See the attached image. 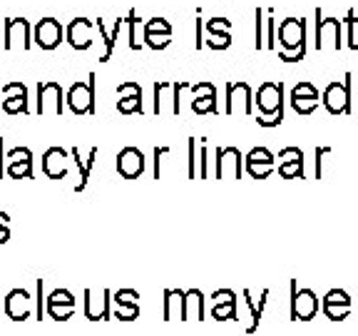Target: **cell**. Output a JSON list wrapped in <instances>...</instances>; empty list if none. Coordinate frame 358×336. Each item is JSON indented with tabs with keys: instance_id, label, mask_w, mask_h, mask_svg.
<instances>
[{
	"instance_id": "obj_1",
	"label": "cell",
	"mask_w": 358,
	"mask_h": 336,
	"mask_svg": "<svg viewBox=\"0 0 358 336\" xmlns=\"http://www.w3.org/2000/svg\"><path fill=\"white\" fill-rule=\"evenodd\" d=\"M281 52L284 62H296L306 55V20L303 18H286L279 25Z\"/></svg>"
},
{
	"instance_id": "obj_2",
	"label": "cell",
	"mask_w": 358,
	"mask_h": 336,
	"mask_svg": "<svg viewBox=\"0 0 358 336\" xmlns=\"http://www.w3.org/2000/svg\"><path fill=\"white\" fill-rule=\"evenodd\" d=\"M95 80L97 75L90 73L85 83H75L67 90L65 102L75 115H92L95 112Z\"/></svg>"
},
{
	"instance_id": "obj_3",
	"label": "cell",
	"mask_w": 358,
	"mask_h": 336,
	"mask_svg": "<svg viewBox=\"0 0 358 336\" xmlns=\"http://www.w3.org/2000/svg\"><path fill=\"white\" fill-rule=\"evenodd\" d=\"M259 105V115L262 118H279L284 120V85L281 83H264L257 92V100Z\"/></svg>"
},
{
	"instance_id": "obj_4",
	"label": "cell",
	"mask_w": 358,
	"mask_h": 336,
	"mask_svg": "<svg viewBox=\"0 0 358 336\" xmlns=\"http://www.w3.org/2000/svg\"><path fill=\"white\" fill-rule=\"evenodd\" d=\"M343 30L338 18H321L316 10V50H341Z\"/></svg>"
},
{
	"instance_id": "obj_5",
	"label": "cell",
	"mask_w": 358,
	"mask_h": 336,
	"mask_svg": "<svg viewBox=\"0 0 358 336\" xmlns=\"http://www.w3.org/2000/svg\"><path fill=\"white\" fill-rule=\"evenodd\" d=\"M324 107L331 115H346L351 112V73H346L343 83H331L321 95Z\"/></svg>"
},
{
	"instance_id": "obj_6",
	"label": "cell",
	"mask_w": 358,
	"mask_h": 336,
	"mask_svg": "<svg viewBox=\"0 0 358 336\" xmlns=\"http://www.w3.org/2000/svg\"><path fill=\"white\" fill-rule=\"evenodd\" d=\"M189 88V83H157L155 85V115H179L182 105H179V92Z\"/></svg>"
},
{
	"instance_id": "obj_7",
	"label": "cell",
	"mask_w": 358,
	"mask_h": 336,
	"mask_svg": "<svg viewBox=\"0 0 358 336\" xmlns=\"http://www.w3.org/2000/svg\"><path fill=\"white\" fill-rule=\"evenodd\" d=\"M319 312V297L311 289H296V281H291V319L311 321Z\"/></svg>"
},
{
	"instance_id": "obj_8",
	"label": "cell",
	"mask_w": 358,
	"mask_h": 336,
	"mask_svg": "<svg viewBox=\"0 0 358 336\" xmlns=\"http://www.w3.org/2000/svg\"><path fill=\"white\" fill-rule=\"evenodd\" d=\"M65 110V92L60 83L48 80L38 85V115H62Z\"/></svg>"
},
{
	"instance_id": "obj_9",
	"label": "cell",
	"mask_w": 358,
	"mask_h": 336,
	"mask_svg": "<svg viewBox=\"0 0 358 336\" xmlns=\"http://www.w3.org/2000/svg\"><path fill=\"white\" fill-rule=\"evenodd\" d=\"M6 50H15V48H22V50H30L33 48V28L25 18H6Z\"/></svg>"
},
{
	"instance_id": "obj_10",
	"label": "cell",
	"mask_w": 358,
	"mask_h": 336,
	"mask_svg": "<svg viewBox=\"0 0 358 336\" xmlns=\"http://www.w3.org/2000/svg\"><path fill=\"white\" fill-rule=\"evenodd\" d=\"M65 38V30H62L60 20L55 18H43V20L35 22L33 28V43L38 45L40 50H55L57 45Z\"/></svg>"
},
{
	"instance_id": "obj_11",
	"label": "cell",
	"mask_w": 358,
	"mask_h": 336,
	"mask_svg": "<svg viewBox=\"0 0 358 336\" xmlns=\"http://www.w3.org/2000/svg\"><path fill=\"white\" fill-rule=\"evenodd\" d=\"M252 115L254 100H252V88L246 83H227V115Z\"/></svg>"
},
{
	"instance_id": "obj_12",
	"label": "cell",
	"mask_w": 358,
	"mask_h": 336,
	"mask_svg": "<svg viewBox=\"0 0 358 336\" xmlns=\"http://www.w3.org/2000/svg\"><path fill=\"white\" fill-rule=\"evenodd\" d=\"M95 22L87 18H75L67 25V43L73 50H90L92 48V33H95Z\"/></svg>"
},
{
	"instance_id": "obj_13",
	"label": "cell",
	"mask_w": 358,
	"mask_h": 336,
	"mask_svg": "<svg viewBox=\"0 0 358 336\" xmlns=\"http://www.w3.org/2000/svg\"><path fill=\"white\" fill-rule=\"evenodd\" d=\"M3 110L8 115H30L28 107V88L22 83H8L3 85Z\"/></svg>"
},
{
	"instance_id": "obj_14",
	"label": "cell",
	"mask_w": 358,
	"mask_h": 336,
	"mask_svg": "<svg viewBox=\"0 0 358 336\" xmlns=\"http://www.w3.org/2000/svg\"><path fill=\"white\" fill-rule=\"evenodd\" d=\"M241 162L244 157L236 147L217 150V177L219 179H241Z\"/></svg>"
},
{
	"instance_id": "obj_15",
	"label": "cell",
	"mask_w": 358,
	"mask_h": 336,
	"mask_svg": "<svg viewBox=\"0 0 358 336\" xmlns=\"http://www.w3.org/2000/svg\"><path fill=\"white\" fill-rule=\"evenodd\" d=\"M244 162H246V172L252 174L254 179H266L276 167L274 155H271L266 147H254V150L244 157Z\"/></svg>"
},
{
	"instance_id": "obj_16",
	"label": "cell",
	"mask_w": 358,
	"mask_h": 336,
	"mask_svg": "<svg viewBox=\"0 0 358 336\" xmlns=\"http://www.w3.org/2000/svg\"><path fill=\"white\" fill-rule=\"evenodd\" d=\"M3 309L13 321H25L33 312V299L25 289H13L3 299Z\"/></svg>"
},
{
	"instance_id": "obj_17",
	"label": "cell",
	"mask_w": 358,
	"mask_h": 336,
	"mask_svg": "<svg viewBox=\"0 0 358 336\" xmlns=\"http://www.w3.org/2000/svg\"><path fill=\"white\" fill-rule=\"evenodd\" d=\"M319 90L313 88L308 80L299 83L296 88L291 90V107L299 112V115H311L316 107H319Z\"/></svg>"
},
{
	"instance_id": "obj_18",
	"label": "cell",
	"mask_w": 358,
	"mask_h": 336,
	"mask_svg": "<svg viewBox=\"0 0 358 336\" xmlns=\"http://www.w3.org/2000/svg\"><path fill=\"white\" fill-rule=\"evenodd\" d=\"M145 164H147L145 155H142V150H137V147H124L117 155V172L122 174L124 179H137L145 172Z\"/></svg>"
},
{
	"instance_id": "obj_19",
	"label": "cell",
	"mask_w": 358,
	"mask_h": 336,
	"mask_svg": "<svg viewBox=\"0 0 358 336\" xmlns=\"http://www.w3.org/2000/svg\"><path fill=\"white\" fill-rule=\"evenodd\" d=\"M321 309L331 321H343L351 314V299L343 289H331L321 302Z\"/></svg>"
},
{
	"instance_id": "obj_20",
	"label": "cell",
	"mask_w": 358,
	"mask_h": 336,
	"mask_svg": "<svg viewBox=\"0 0 358 336\" xmlns=\"http://www.w3.org/2000/svg\"><path fill=\"white\" fill-rule=\"evenodd\" d=\"M279 174L284 179L303 177V152L299 147H284L279 152Z\"/></svg>"
},
{
	"instance_id": "obj_21",
	"label": "cell",
	"mask_w": 358,
	"mask_h": 336,
	"mask_svg": "<svg viewBox=\"0 0 358 336\" xmlns=\"http://www.w3.org/2000/svg\"><path fill=\"white\" fill-rule=\"evenodd\" d=\"M189 90L194 92V100H192V110L199 112V115H207V112H217V90H214L212 83L189 85Z\"/></svg>"
},
{
	"instance_id": "obj_22",
	"label": "cell",
	"mask_w": 358,
	"mask_h": 336,
	"mask_svg": "<svg viewBox=\"0 0 358 336\" xmlns=\"http://www.w3.org/2000/svg\"><path fill=\"white\" fill-rule=\"evenodd\" d=\"M214 307H212V319L217 321H229L236 319V294L231 289H222L212 294Z\"/></svg>"
},
{
	"instance_id": "obj_23",
	"label": "cell",
	"mask_w": 358,
	"mask_h": 336,
	"mask_svg": "<svg viewBox=\"0 0 358 336\" xmlns=\"http://www.w3.org/2000/svg\"><path fill=\"white\" fill-rule=\"evenodd\" d=\"M67 150L62 147H50L43 155V172L50 179H62L67 174Z\"/></svg>"
},
{
	"instance_id": "obj_24",
	"label": "cell",
	"mask_w": 358,
	"mask_h": 336,
	"mask_svg": "<svg viewBox=\"0 0 358 336\" xmlns=\"http://www.w3.org/2000/svg\"><path fill=\"white\" fill-rule=\"evenodd\" d=\"M110 291H102V299H95L92 291H85V316L90 321H107L110 319V302H112Z\"/></svg>"
},
{
	"instance_id": "obj_25",
	"label": "cell",
	"mask_w": 358,
	"mask_h": 336,
	"mask_svg": "<svg viewBox=\"0 0 358 336\" xmlns=\"http://www.w3.org/2000/svg\"><path fill=\"white\" fill-rule=\"evenodd\" d=\"M204 319V294L199 289L185 291V302H182V321Z\"/></svg>"
},
{
	"instance_id": "obj_26",
	"label": "cell",
	"mask_w": 358,
	"mask_h": 336,
	"mask_svg": "<svg viewBox=\"0 0 358 336\" xmlns=\"http://www.w3.org/2000/svg\"><path fill=\"white\" fill-rule=\"evenodd\" d=\"M70 155H73L75 164H78V169H80V185L75 187V192H83L85 187H87L90 169H92V164H95V160H97V155H100V150H97V147H90L87 160H85V157L80 155V147H73V150H70Z\"/></svg>"
},
{
	"instance_id": "obj_27",
	"label": "cell",
	"mask_w": 358,
	"mask_h": 336,
	"mask_svg": "<svg viewBox=\"0 0 358 336\" xmlns=\"http://www.w3.org/2000/svg\"><path fill=\"white\" fill-rule=\"evenodd\" d=\"M182 302H185V291L182 289H164V321L182 319Z\"/></svg>"
},
{
	"instance_id": "obj_28",
	"label": "cell",
	"mask_w": 358,
	"mask_h": 336,
	"mask_svg": "<svg viewBox=\"0 0 358 336\" xmlns=\"http://www.w3.org/2000/svg\"><path fill=\"white\" fill-rule=\"evenodd\" d=\"M95 28H97V33H100V40L105 43V52H102L100 62H107V60L112 57V52H115V45H117V40L112 38V33L105 28V22H102V18H97V20H95Z\"/></svg>"
},
{
	"instance_id": "obj_29",
	"label": "cell",
	"mask_w": 358,
	"mask_h": 336,
	"mask_svg": "<svg viewBox=\"0 0 358 336\" xmlns=\"http://www.w3.org/2000/svg\"><path fill=\"white\" fill-rule=\"evenodd\" d=\"M45 312L50 314V319L67 321L75 314V304H57V302H45Z\"/></svg>"
},
{
	"instance_id": "obj_30",
	"label": "cell",
	"mask_w": 358,
	"mask_h": 336,
	"mask_svg": "<svg viewBox=\"0 0 358 336\" xmlns=\"http://www.w3.org/2000/svg\"><path fill=\"white\" fill-rule=\"evenodd\" d=\"M124 25H127V30H129V50H140L142 45V40L137 38V25H140V18H137V10H129L127 13V18H124Z\"/></svg>"
},
{
	"instance_id": "obj_31",
	"label": "cell",
	"mask_w": 358,
	"mask_h": 336,
	"mask_svg": "<svg viewBox=\"0 0 358 336\" xmlns=\"http://www.w3.org/2000/svg\"><path fill=\"white\" fill-rule=\"evenodd\" d=\"M6 172L10 179H33V162H8Z\"/></svg>"
},
{
	"instance_id": "obj_32",
	"label": "cell",
	"mask_w": 358,
	"mask_h": 336,
	"mask_svg": "<svg viewBox=\"0 0 358 336\" xmlns=\"http://www.w3.org/2000/svg\"><path fill=\"white\" fill-rule=\"evenodd\" d=\"M115 319L120 321H134L140 316V304H115Z\"/></svg>"
},
{
	"instance_id": "obj_33",
	"label": "cell",
	"mask_w": 358,
	"mask_h": 336,
	"mask_svg": "<svg viewBox=\"0 0 358 336\" xmlns=\"http://www.w3.org/2000/svg\"><path fill=\"white\" fill-rule=\"evenodd\" d=\"M254 18H257V38H254V48H257V50H264V48H266V40H264V30H266V13H264L262 8H257Z\"/></svg>"
},
{
	"instance_id": "obj_34",
	"label": "cell",
	"mask_w": 358,
	"mask_h": 336,
	"mask_svg": "<svg viewBox=\"0 0 358 336\" xmlns=\"http://www.w3.org/2000/svg\"><path fill=\"white\" fill-rule=\"evenodd\" d=\"M145 33L152 35H172V25H169L164 18H152V20L145 22Z\"/></svg>"
},
{
	"instance_id": "obj_35",
	"label": "cell",
	"mask_w": 358,
	"mask_h": 336,
	"mask_svg": "<svg viewBox=\"0 0 358 336\" xmlns=\"http://www.w3.org/2000/svg\"><path fill=\"white\" fill-rule=\"evenodd\" d=\"M117 110L122 112V115L142 112V95H132V97H122V100H117Z\"/></svg>"
},
{
	"instance_id": "obj_36",
	"label": "cell",
	"mask_w": 358,
	"mask_h": 336,
	"mask_svg": "<svg viewBox=\"0 0 358 336\" xmlns=\"http://www.w3.org/2000/svg\"><path fill=\"white\" fill-rule=\"evenodd\" d=\"M244 299H246V307H249V312H252V324L246 326V334H254V331L259 329V321H262V309L254 307V299H252V294H249V289L244 291Z\"/></svg>"
},
{
	"instance_id": "obj_37",
	"label": "cell",
	"mask_w": 358,
	"mask_h": 336,
	"mask_svg": "<svg viewBox=\"0 0 358 336\" xmlns=\"http://www.w3.org/2000/svg\"><path fill=\"white\" fill-rule=\"evenodd\" d=\"M169 43H172V35L145 33V45H147V48H152V50H164V48H169Z\"/></svg>"
},
{
	"instance_id": "obj_38",
	"label": "cell",
	"mask_w": 358,
	"mask_h": 336,
	"mask_svg": "<svg viewBox=\"0 0 358 336\" xmlns=\"http://www.w3.org/2000/svg\"><path fill=\"white\" fill-rule=\"evenodd\" d=\"M207 30H209V35H229L231 22L227 20V18H212V20L207 22Z\"/></svg>"
},
{
	"instance_id": "obj_39",
	"label": "cell",
	"mask_w": 358,
	"mask_h": 336,
	"mask_svg": "<svg viewBox=\"0 0 358 336\" xmlns=\"http://www.w3.org/2000/svg\"><path fill=\"white\" fill-rule=\"evenodd\" d=\"M264 40H266V48L274 50L276 48V30H274V13L266 10V30H264Z\"/></svg>"
},
{
	"instance_id": "obj_40",
	"label": "cell",
	"mask_w": 358,
	"mask_h": 336,
	"mask_svg": "<svg viewBox=\"0 0 358 336\" xmlns=\"http://www.w3.org/2000/svg\"><path fill=\"white\" fill-rule=\"evenodd\" d=\"M8 162H33V152L28 147H13L6 155Z\"/></svg>"
},
{
	"instance_id": "obj_41",
	"label": "cell",
	"mask_w": 358,
	"mask_h": 336,
	"mask_svg": "<svg viewBox=\"0 0 358 336\" xmlns=\"http://www.w3.org/2000/svg\"><path fill=\"white\" fill-rule=\"evenodd\" d=\"M346 25H348V35H346V40H348V48H353V50H358V40H356V33H353V28H356V22H358V18H356V10H348L346 13Z\"/></svg>"
},
{
	"instance_id": "obj_42",
	"label": "cell",
	"mask_w": 358,
	"mask_h": 336,
	"mask_svg": "<svg viewBox=\"0 0 358 336\" xmlns=\"http://www.w3.org/2000/svg\"><path fill=\"white\" fill-rule=\"evenodd\" d=\"M137 299H140V294L134 289H120L112 294V302L115 304H137Z\"/></svg>"
},
{
	"instance_id": "obj_43",
	"label": "cell",
	"mask_w": 358,
	"mask_h": 336,
	"mask_svg": "<svg viewBox=\"0 0 358 336\" xmlns=\"http://www.w3.org/2000/svg\"><path fill=\"white\" fill-rule=\"evenodd\" d=\"M132 95H142L140 83H134V80H127V83H122L117 88V97H120V100H122V97H132Z\"/></svg>"
},
{
	"instance_id": "obj_44",
	"label": "cell",
	"mask_w": 358,
	"mask_h": 336,
	"mask_svg": "<svg viewBox=\"0 0 358 336\" xmlns=\"http://www.w3.org/2000/svg\"><path fill=\"white\" fill-rule=\"evenodd\" d=\"M207 45L212 48V50H227L231 45V33L229 35H209Z\"/></svg>"
},
{
	"instance_id": "obj_45",
	"label": "cell",
	"mask_w": 358,
	"mask_h": 336,
	"mask_svg": "<svg viewBox=\"0 0 358 336\" xmlns=\"http://www.w3.org/2000/svg\"><path fill=\"white\" fill-rule=\"evenodd\" d=\"M48 302H57V304H75V297H73V291H67V289H55L48 297Z\"/></svg>"
},
{
	"instance_id": "obj_46",
	"label": "cell",
	"mask_w": 358,
	"mask_h": 336,
	"mask_svg": "<svg viewBox=\"0 0 358 336\" xmlns=\"http://www.w3.org/2000/svg\"><path fill=\"white\" fill-rule=\"evenodd\" d=\"M45 314V304H43V279H38V302H35V316H38V321L43 319Z\"/></svg>"
},
{
	"instance_id": "obj_47",
	"label": "cell",
	"mask_w": 358,
	"mask_h": 336,
	"mask_svg": "<svg viewBox=\"0 0 358 336\" xmlns=\"http://www.w3.org/2000/svg\"><path fill=\"white\" fill-rule=\"evenodd\" d=\"M194 147H196V142H194V137H189V179H194L196 177V167H194V162H196V157H194Z\"/></svg>"
},
{
	"instance_id": "obj_48",
	"label": "cell",
	"mask_w": 358,
	"mask_h": 336,
	"mask_svg": "<svg viewBox=\"0 0 358 336\" xmlns=\"http://www.w3.org/2000/svg\"><path fill=\"white\" fill-rule=\"evenodd\" d=\"M329 152H331V147H319V150H316V179H321V164H324L321 157L329 155Z\"/></svg>"
},
{
	"instance_id": "obj_49",
	"label": "cell",
	"mask_w": 358,
	"mask_h": 336,
	"mask_svg": "<svg viewBox=\"0 0 358 336\" xmlns=\"http://www.w3.org/2000/svg\"><path fill=\"white\" fill-rule=\"evenodd\" d=\"M201 33H204V22H201L199 13H196V43H194L196 50H201V48H204V40H201Z\"/></svg>"
},
{
	"instance_id": "obj_50",
	"label": "cell",
	"mask_w": 358,
	"mask_h": 336,
	"mask_svg": "<svg viewBox=\"0 0 358 336\" xmlns=\"http://www.w3.org/2000/svg\"><path fill=\"white\" fill-rule=\"evenodd\" d=\"M10 239V227H0V244H6Z\"/></svg>"
},
{
	"instance_id": "obj_51",
	"label": "cell",
	"mask_w": 358,
	"mask_h": 336,
	"mask_svg": "<svg viewBox=\"0 0 358 336\" xmlns=\"http://www.w3.org/2000/svg\"><path fill=\"white\" fill-rule=\"evenodd\" d=\"M3 160H6V155H3V137H0V179H3V174H6V164H3Z\"/></svg>"
},
{
	"instance_id": "obj_52",
	"label": "cell",
	"mask_w": 358,
	"mask_h": 336,
	"mask_svg": "<svg viewBox=\"0 0 358 336\" xmlns=\"http://www.w3.org/2000/svg\"><path fill=\"white\" fill-rule=\"evenodd\" d=\"M0 227H10V217L6 212H0Z\"/></svg>"
}]
</instances>
